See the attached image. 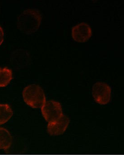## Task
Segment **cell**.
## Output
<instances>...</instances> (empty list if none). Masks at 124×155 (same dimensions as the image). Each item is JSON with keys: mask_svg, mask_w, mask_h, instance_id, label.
I'll return each instance as SVG.
<instances>
[{"mask_svg": "<svg viewBox=\"0 0 124 155\" xmlns=\"http://www.w3.org/2000/svg\"><path fill=\"white\" fill-rule=\"evenodd\" d=\"M22 95L25 102L34 108L42 107L46 102L44 91L38 85H29L25 87Z\"/></svg>", "mask_w": 124, "mask_h": 155, "instance_id": "obj_2", "label": "cell"}, {"mask_svg": "<svg viewBox=\"0 0 124 155\" xmlns=\"http://www.w3.org/2000/svg\"><path fill=\"white\" fill-rule=\"evenodd\" d=\"M111 92L110 87L104 82H97L92 86V97L95 101L101 105H105L110 101Z\"/></svg>", "mask_w": 124, "mask_h": 155, "instance_id": "obj_4", "label": "cell"}, {"mask_svg": "<svg viewBox=\"0 0 124 155\" xmlns=\"http://www.w3.org/2000/svg\"><path fill=\"white\" fill-rule=\"evenodd\" d=\"M70 123V120L67 116L63 114L62 117L56 121L49 123L47 126L48 132L51 135L62 134L66 130Z\"/></svg>", "mask_w": 124, "mask_h": 155, "instance_id": "obj_6", "label": "cell"}, {"mask_svg": "<svg viewBox=\"0 0 124 155\" xmlns=\"http://www.w3.org/2000/svg\"><path fill=\"white\" fill-rule=\"evenodd\" d=\"M12 115L13 111L9 105L0 104V125L7 122Z\"/></svg>", "mask_w": 124, "mask_h": 155, "instance_id": "obj_9", "label": "cell"}, {"mask_svg": "<svg viewBox=\"0 0 124 155\" xmlns=\"http://www.w3.org/2000/svg\"><path fill=\"white\" fill-rule=\"evenodd\" d=\"M12 143V137L5 128H0V149L7 150Z\"/></svg>", "mask_w": 124, "mask_h": 155, "instance_id": "obj_7", "label": "cell"}, {"mask_svg": "<svg viewBox=\"0 0 124 155\" xmlns=\"http://www.w3.org/2000/svg\"><path fill=\"white\" fill-rule=\"evenodd\" d=\"M4 36V33L2 27L0 26V45L2 44L3 41Z\"/></svg>", "mask_w": 124, "mask_h": 155, "instance_id": "obj_10", "label": "cell"}, {"mask_svg": "<svg viewBox=\"0 0 124 155\" xmlns=\"http://www.w3.org/2000/svg\"><path fill=\"white\" fill-rule=\"evenodd\" d=\"M72 38L78 42L87 41L92 35V30L89 25L85 22H81L72 27Z\"/></svg>", "mask_w": 124, "mask_h": 155, "instance_id": "obj_5", "label": "cell"}, {"mask_svg": "<svg viewBox=\"0 0 124 155\" xmlns=\"http://www.w3.org/2000/svg\"><path fill=\"white\" fill-rule=\"evenodd\" d=\"M41 112L44 119L49 123L56 121L63 115L62 105L53 100L46 101L41 107Z\"/></svg>", "mask_w": 124, "mask_h": 155, "instance_id": "obj_3", "label": "cell"}, {"mask_svg": "<svg viewBox=\"0 0 124 155\" xmlns=\"http://www.w3.org/2000/svg\"><path fill=\"white\" fill-rule=\"evenodd\" d=\"M12 79V72L7 67H0V87L6 86Z\"/></svg>", "mask_w": 124, "mask_h": 155, "instance_id": "obj_8", "label": "cell"}, {"mask_svg": "<svg viewBox=\"0 0 124 155\" xmlns=\"http://www.w3.org/2000/svg\"><path fill=\"white\" fill-rule=\"evenodd\" d=\"M42 19L41 13L38 9H26L18 15L17 20V27L23 33L32 34L39 29Z\"/></svg>", "mask_w": 124, "mask_h": 155, "instance_id": "obj_1", "label": "cell"}]
</instances>
